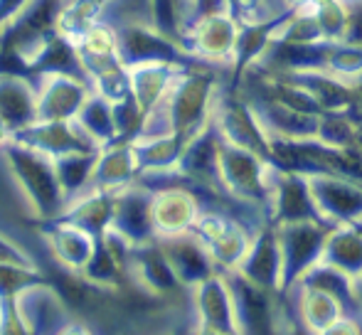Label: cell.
<instances>
[{
    "label": "cell",
    "mask_w": 362,
    "mask_h": 335,
    "mask_svg": "<svg viewBox=\"0 0 362 335\" xmlns=\"http://www.w3.org/2000/svg\"><path fill=\"white\" fill-rule=\"evenodd\" d=\"M229 72L210 64H190L177 74V79L168 89L160 106L165 109L173 134L180 139L182 146L210 124L212 99L219 89V82Z\"/></svg>",
    "instance_id": "1"
},
{
    "label": "cell",
    "mask_w": 362,
    "mask_h": 335,
    "mask_svg": "<svg viewBox=\"0 0 362 335\" xmlns=\"http://www.w3.org/2000/svg\"><path fill=\"white\" fill-rule=\"evenodd\" d=\"M3 155L8 160L13 177L18 182L20 192H23L25 202L33 210L35 222L54 220L67 205V197L59 185L57 170H54V160L49 155L33 151L23 143L10 141L3 148Z\"/></svg>",
    "instance_id": "2"
},
{
    "label": "cell",
    "mask_w": 362,
    "mask_h": 335,
    "mask_svg": "<svg viewBox=\"0 0 362 335\" xmlns=\"http://www.w3.org/2000/svg\"><path fill=\"white\" fill-rule=\"evenodd\" d=\"M10 303L18 333H89L47 278L23 286Z\"/></svg>",
    "instance_id": "3"
},
{
    "label": "cell",
    "mask_w": 362,
    "mask_h": 335,
    "mask_svg": "<svg viewBox=\"0 0 362 335\" xmlns=\"http://www.w3.org/2000/svg\"><path fill=\"white\" fill-rule=\"evenodd\" d=\"M217 168H219V185H222V190L227 195L267 210L269 187H272L274 172L279 168L276 163H272L267 158H259V155L249 153L244 148H237V146L219 139Z\"/></svg>",
    "instance_id": "4"
},
{
    "label": "cell",
    "mask_w": 362,
    "mask_h": 335,
    "mask_svg": "<svg viewBox=\"0 0 362 335\" xmlns=\"http://www.w3.org/2000/svg\"><path fill=\"white\" fill-rule=\"evenodd\" d=\"M239 28L242 25L234 18L232 10L205 13L187 25V30L180 35V45L195 62L232 72L234 57H237Z\"/></svg>",
    "instance_id": "5"
},
{
    "label": "cell",
    "mask_w": 362,
    "mask_h": 335,
    "mask_svg": "<svg viewBox=\"0 0 362 335\" xmlns=\"http://www.w3.org/2000/svg\"><path fill=\"white\" fill-rule=\"evenodd\" d=\"M274 230L281 252V291H286L313 264L320 261L325 240L333 227L318 220H298L279 222Z\"/></svg>",
    "instance_id": "6"
},
{
    "label": "cell",
    "mask_w": 362,
    "mask_h": 335,
    "mask_svg": "<svg viewBox=\"0 0 362 335\" xmlns=\"http://www.w3.org/2000/svg\"><path fill=\"white\" fill-rule=\"evenodd\" d=\"M116 28V42H119V62L126 69L148 62H168V64H202L195 62L182 49L177 40L163 35L153 23H119Z\"/></svg>",
    "instance_id": "7"
},
{
    "label": "cell",
    "mask_w": 362,
    "mask_h": 335,
    "mask_svg": "<svg viewBox=\"0 0 362 335\" xmlns=\"http://www.w3.org/2000/svg\"><path fill=\"white\" fill-rule=\"evenodd\" d=\"M315 215L328 227L355 225L362 217V182L335 172L305 175Z\"/></svg>",
    "instance_id": "8"
},
{
    "label": "cell",
    "mask_w": 362,
    "mask_h": 335,
    "mask_svg": "<svg viewBox=\"0 0 362 335\" xmlns=\"http://www.w3.org/2000/svg\"><path fill=\"white\" fill-rule=\"evenodd\" d=\"M13 141L28 146L33 151H40V153L49 155V158H57V155L64 153H76V151H101L74 119L33 121V124L15 131Z\"/></svg>",
    "instance_id": "9"
},
{
    "label": "cell",
    "mask_w": 362,
    "mask_h": 335,
    "mask_svg": "<svg viewBox=\"0 0 362 335\" xmlns=\"http://www.w3.org/2000/svg\"><path fill=\"white\" fill-rule=\"evenodd\" d=\"M153 190H148L141 182H131L129 187L119 190L114 195V215H111L109 227L119 232L126 242L134 247L148 245L156 240L153 230Z\"/></svg>",
    "instance_id": "10"
},
{
    "label": "cell",
    "mask_w": 362,
    "mask_h": 335,
    "mask_svg": "<svg viewBox=\"0 0 362 335\" xmlns=\"http://www.w3.org/2000/svg\"><path fill=\"white\" fill-rule=\"evenodd\" d=\"M153 230L158 237H173L195 230V222L202 212L200 197L190 185H168L153 190Z\"/></svg>",
    "instance_id": "11"
},
{
    "label": "cell",
    "mask_w": 362,
    "mask_h": 335,
    "mask_svg": "<svg viewBox=\"0 0 362 335\" xmlns=\"http://www.w3.org/2000/svg\"><path fill=\"white\" fill-rule=\"evenodd\" d=\"M35 121H67L91 94L89 84L67 74H42L35 79Z\"/></svg>",
    "instance_id": "12"
},
{
    "label": "cell",
    "mask_w": 362,
    "mask_h": 335,
    "mask_svg": "<svg viewBox=\"0 0 362 335\" xmlns=\"http://www.w3.org/2000/svg\"><path fill=\"white\" fill-rule=\"evenodd\" d=\"M217 148H219V134L210 116V124L182 146V153L175 163V170L180 175L182 185L222 190V185H219V168H217Z\"/></svg>",
    "instance_id": "13"
},
{
    "label": "cell",
    "mask_w": 362,
    "mask_h": 335,
    "mask_svg": "<svg viewBox=\"0 0 362 335\" xmlns=\"http://www.w3.org/2000/svg\"><path fill=\"white\" fill-rule=\"evenodd\" d=\"M192 311H195V333H237L229 286L222 271H215L192 286Z\"/></svg>",
    "instance_id": "14"
},
{
    "label": "cell",
    "mask_w": 362,
    "mask_h": 335,
    "mask_svg": "<svg viewBox=\"0 0 362 335\" xmlns=\"http://www.w3.org/2000/svg\"><path fill=\"white\" fill-rule=\"evenodd\" d=\"M158 247L165 254L168 264L175 271L177 281L182 286L192 288L200 281H205L207 276L217 271L215 261H212L207 247L200 242V237L195 232H182V235L173 237H158Z\"/></svg>",
    "instance_id": "15"
},
{
    "label": "cell",
    "mask_w": 362,
    "mask_h": 335,
    "mask_svg": "<svg viewBox=\"0 0 362 335\" xmlns=\"http://www.w3.org/2000/svg\"><path fill=\"white\" fill-rule=\"evenodd\" d=\"M35 225L42 232L49 257H52V261L57 266L69 269V271H81L84 269V264L89 261L91 252L96 247L94 235H89V232L72 225V222L62 220V217L35 222Z\"/></svg>",
    "instance_id": "16"
},
{
    "label": "cell",
    "mask_w": 362,
    "mask_h": 335,
    "mask_svg": "<svg viewBox=\"0 0 362 335\" xmlns=\"http://www.w3.org/2000/svg\"><path fill=\"white\" fill-rule=\"evenodd\" d=\"M234 271L267 291H281V252L274 225H264L259 232H254L252 245Z\"/></svg>",
    "instance_id": "17"
},
{
    "label": "cell",
    "mask_w": 362,
    "mask_h": 335,
    "mask_svg": "<svg viewBox=\"0 0 362 335\" xmlns=\"http://www.w3.org/2000/svg\"><path fill=\"white\" fill-rule=\"evenodd\" d=\"M190 64H168V62H148V64H136L129 67V82H131V94L139 101V106L144 109V114L153 109L156 104H160L165 99L168 89L177 79V74Z\"/></svg>",
    "instance_id": "18"
},
{
    "label": "cell",
    "mask_w": 362,
    "mask_h": 335,
    "mask_svg": "<svg viewBox=\"0 0 362 335\" xmlns=\"http://www.w3.org/2000/svg\"><path fill=\"white\" fill-rule=\"evenodd\" d=\"M114 195L116 192L89 187V190L72 197L64 205V210L59 212V217L72 222L76 227H81V230H86L89 235L101 237L106 227H109L111 215H114Z\"/></svg>",
    "instance_id": "19"
},
{
    "label": "cell",
    "mask_w": 362,
    "mask_h": 335,
    "mask_svg": "<svg viewBox=\"0 0 362 335\" xmlns=\"http://www.w3.org/2000/svg\"><path fill=\"white\" fill-rule=\"evenodd\" d=\"M136 175H139V165H136L131 143H114L109 148H101L89 187L106 190V192H119L124 187H129L131 182H136Z\"/></svg>",
    "instance_id": "20"
},
{
    "label": "cell",
    "mask_w": 362,
    "mask_h": 335,
    "mask_svg": "<svg viewBox=\"0 0 362 335\" xmlns=\"http://www.w3.org/2000/svg\"><path fill=\"white\" fill-rule=\"evenodd\" d=\"M35 82L23 74H0V119L13 134L35 121Z\"/></svg>",
    "instance_id": "21"
},
{
    "label": "cell",
    "mask_w": 362,
    "mask_h": 335,
    "mask_svg": "<svg viewBox=\"0 0 362 335\" xmlns=\"http://www.w3.org/2000/svg\"><path fill=\"white\" fill-rule=\"evenodd\" d=\"M28 72L33 82L37 77H42V74H67V77L81 79V82L89 84L84 67H81L79 52H76V45L57 33H54L52 37H47V42L40 47V52L35 54V59L30 62Z\"/></svg>",
    "instance_id": "22"
},
{
    "label": "cell",
    "mask_w": 362,
    "mask_h": 335,
    "mask_svg": "<svg viewBox=\"0 0 362 335\" xmlns=\"http://www.w3.org/2000/svg\"><path fill=\"white\" fill-rule=\"evenodd\" d=\"M320 261L330 264L345 276L358 278L362 274V230L358 225L333 227L325 240Z\"/></svg>",
    "instance_id": "23"
},
{
    "label": "cell",
    "mask_w": 362,
    "mask_h": 335,
    "mask_svg": "<svg viewBox=\"0 0 362 335\" xmlns=\"http://www.w3.org/2000/svg\"><path fill=\"white\" fill-rule=\"evenodd\" d=\"M74 121L89 134V139L94 141L99 148H109V146L116 143V126H114L111 101L104 99L101 94H96V91H91V94L86 96L81 109L76 111Z\"/></svg>",
    "instance_id": "24"
},
{
    "label": "cell",
    "mask_w": 362,
    "mask_h": 335,
    "mask_svg": "<svg viewBox=\"0 0 362 335\" xmlns=\"http://www.w3.org/2000/svg\"><path fill=\"white\" fill-rule=\"evenodd\" d=\"M254 232L249 227H244L239 220H232L227 225V230L219 232L212 242H207V252H210L212 261H215L217 271H232L239 266V261L244 259L249 245H252Z\"/></svg>",
    "instance_id": "25"
},
{
    "label": "cell",
    "mask_w": 362,
    "mask_h": 335,
    "mask_svg": "<svg viewBox=\"0 0 362 335\" xmlns=\"http://www.w3.org/2000/svg\"><path fill=\"white\" fill-rule=\"evenodd\" d=\"M99 153L101 151H76V153H64V155L52 158L67 202L89 187L96 160H99Z\"/></svg>",
    "instance_id": "26"
},
{
    "label": "cell",
    "mask_w": 362,
    "mask_h": 335,
    "mask_svg": "<svg viewBox=\"0 0 362 335\" xmlns=\"http://www.w3.org/2000/svg\"><path fill=\"white\" fill-rule=\"evenodd\" d=\"M131 151H134L139 172L163 170V168H173L177 163L182 153V143L175 134L160 136V139H136L131 141Z\"/></svg>",
    "instance_id": "27"
},
{
    "label": "cell",
    "mask_w": 362,
    "mask_h": 335,
    "mask_svg": "<svg viewBox=\"0 0 362 335\" xmlns=\"http://www.w3.org/2000/svg\"><path fill=\"white\" fill-rule=\"evenodd\" d=\"M111 109H114L116 143H131V141L139 139L146 114H144V109L139 106V101L134 99V94L114 101V104H111Z\"/></svg>",
    "instance_id": "28"
},
{
    "label": "cell",
    "mask_w": 362,
    "mask_h": 335,
    "mask_svg": "<svg viewBox=\"0 0 362 335\" xmlns=\"http://www.w3.org/2000/svg\"><path fill=\"white\" fill-rule=\"evenodd\" d=\"M0 333H18L15 316H13V303L3 296H0Z\"/></svg>",
    "instance_id": "29"
},
{
    "label": "cell",
    "mask_w": 362,
    "mask_h": 335,
    "mask_svg": "<svg viewBox=\"0 0 362 335\" xmlns=\"http://www.w3.org/2000/svg\"><path fill=\"white\" fill-rule=\"evenodd\" d=\"M25 3H28V0H0V30L25 8Z\"/></svg>",
    "instance_id": "30"
},
{
    "label": "cell",
    "mask_w": 362,
    "mask_h": 335,
    "mask_svg": "<svg viewBox=\"0 0 362 335\" xmlns=\"http://www.w3.org/2000/svg\"><path fill=\"white\" fill-rule=\"evenodd\" d=\"M10 141H13V129H10V126L5 124L3 119H0V151H3L5 146L10 143Z\"/></svg>",
    "instance_id": "31"
}]
</instances>
